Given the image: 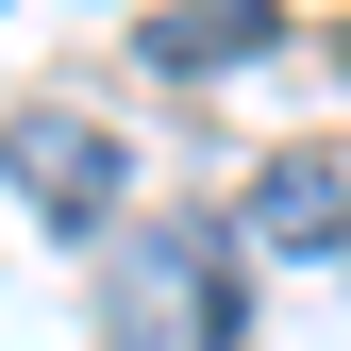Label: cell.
Here are the masks:
<instances>
[{
    "mask_svg": "<svg viewBox=\"0 0 351 351\" xmlns=\"http://www.w3.org/2000/svg\"><path fill=\"white\" fill-rule=\"evenodd\" d=\"M117 167H134V151H117L101 117H17V201L51 217V234H101V217H117Z\"/></svg>",
    "mask_w": 351,
    "mask_h": 351,
    "instance_id": "1",
    "label": "cell"
},
{
    "mask_svg": "<svg viewBox=\"0 0 351 351\" xmlns=\"http://www.w3.org/2000/svg\"><path fill=\"white\" fill-rule=\"evenodd\" d=\"M251 234H268V251H351V167H335V151H268Z\"/></svg>",
    "mask_w": 351,
    "mask_h": 351,
    "instance_id": "2",
    "label": "cell"
},
{
    "mask_svg": "<svg viewBox=\"0 0 351 351\" xmlns=\"http://www.w3.org/2000/svg\"><path fill=\"white\" fill-rule=\"evenodd\" d=\"M268 34H285V0H167V17L134 34V51L201 84V67H251V51H268Z\"/></svg>",
    "mask_w": 351,
    "mask_h": 351,
    "instance_id": "3",
    "label": "cell"
},
{
    "mask_svg": "<svg viewBox=\"0 0 351 351\" xmlns=\"http://www.w3.org/2000/svg\"><path fill=\"white\" fill-rule=\"evenodd\" d=\"M335 67H351V34H335Z\"/></svg>",
    "mask_w": 351,
    "mask_h": 351,
    "instance_id": "4",
    "label": "cell"
}]
</instances>
